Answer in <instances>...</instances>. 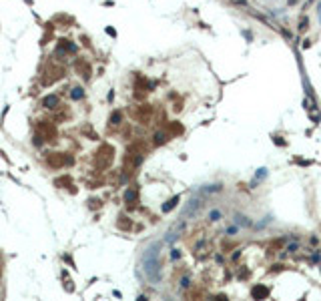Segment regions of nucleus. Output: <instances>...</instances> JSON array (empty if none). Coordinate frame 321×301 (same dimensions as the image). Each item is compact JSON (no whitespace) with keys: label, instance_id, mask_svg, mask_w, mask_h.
Segmentation results:
<instances>
[{"label":"nucleus","instance_id":"obj_1","mask_svg":"<svg viewBox=\"0 0 321 301\" xmlns=\"http://www.w3.org/2000/svg\"><path fill=\"white\" fill-rule=\"evenodd\" d=\"M159 245H151L149 251H147L145 255V261H143V265H145V273L147 277L151 279V281H159L160 279V267H159Z\"/></svg>","mask_w":321,"mask_h":301},{"label":"nucleus","instance_id":"obj_3","mask_svg":"<svg viewBox=\"0 0 321 301\" xmlns=\"http://www.w3.org/2000/svg\"><path fill=\"white\" fill-rule=\"evenodd\" d=\"M179 199H181V197H173V199H171V201H169V203H167V205H163V211H165V213H167V211H171V209H173V207H175V205H177V203H179Z\"/></svg>","mask_w":321,"mask_h":301},{"label":"nucleus","instance_id":"obj_4","mask_svg":"<svg viewBox=\"0 0 321 301\" xmlns=\"http://www.w3.org/2000/svg\"><path fill=\"white\" fill-rule=\"evenodd\" d=\"M299 28H301V30H305V28H307V20H305V18L301 20V24H299Z\"/></svg>","mask_w":321,"mask_h":301},{"label":"nucleus","instance_id":"obj_2","mask_svg":"<svg viewBox=\"0 0 321 301\" xmlns=\"http://www.w3.org/2000/svg\"><path fill=\"white\" fill-rule=\"evenodd\" d=\"M251 295H253L255 299H263V297H267V295H269V289H267L265 285H257V287H253Z\"/></svg>","mask_w":321,"mask_h":301}]
</instances>
